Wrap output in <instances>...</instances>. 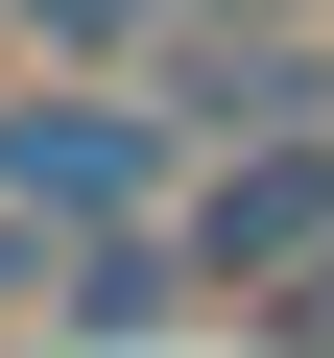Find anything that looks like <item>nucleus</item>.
Returning <instances> with one entry per match:
<instances>
[{"label": "nucleus", "mask_w": 334, "mask_h": 358, "mask_svg": "<svg viewBox=\"0 0 334 358\" xmlns=\"http://www.w3.org/2000/svg\"><path fill=\"white\" fill-rule=\"evenodd\" d=\"M72 334H167L191 310V263H167V215H119V239H72V287H48Z\"/></svg>", "instance_id": "20e7f679"}, {"label": "nucleus", "mask_w": 334, "mask_h": 358, "mask_svg": "<svg viewBox=\"0 0 334 358\" xmlns=\"http://www.w3.org/2000/svg\"><path fill=\"white\" fill-rule=\"evenodd\" d=\"M119 96L167 120V167H215V143H310V120H334V24H143Z\"/></svg>", "instance_id": "7ed1b4c3"}, {"label": "nucleus", "mask_w": 334, "mask_h": 358, "mask_svg": "<svg viewBox=\"0 0 334 358\" xmlns=\"http://www.w3.org/2000/svg\"><path fill=\"white\" fill-rule=\"evenodd\" d=\"M48 287H72V239H48V215H0V310H48Z\"/></svg>", "instance_id": "423d86ee"}, {"label": "nucleus", "mask_w": 334, "mask_h": 358, "mask_svg": "<svg viewBox=\"0 0 334 358\" xmlns=\"http://www.w3.org/2000/svg\"><path fill=\"white\" fill-rule=\"evenodd\" d=\"M191 167H167V120L119 96V72H24L0 96V215H48V239H119V215H167Z\"/></svg>", "instance_id": "f257e3e1"}, {"label": "nucleus", "mask_w": 334, "mask_h": 358, "mask_svg": "<svg viewBox=\"0 0 334 358\" xmlns=\"http://www.w3.org/2000/svg\"><path fill=\"white\" fill-rule=\"evenodd\" d=\"M286 358H334V263H310V287H286Z\"/></svg>", "instance_id": "6e6552de"}, {"label": "nucleus", "mask_w": 334, "mask_h": 358, "mask_svg": "<svg viewBox=\"0 0 334 358\" xmlns=\"http://www.w3.org/2000/svg\"><path fill=\"white\" fill-rule=\"evenodd\" d=\"M167 24H334V0H167Z\"/></svg>", "instance_id": "0eeeda50"}, {"label": "nucleus", "mask_w": 334, "mask_h": 358, "mask_svg": "<svg viewBox=\"0 0 334 358\" xmlns=\"http://www.w3.org/2000/svg\"><path fill=\"white\" fill-rule=\"evenodd\" d=\"M0 24H24L48 72H143V24H167V0H0Z\"/></svg>", "instance_id": "39448f33"}, {"label": "nucleus", "mask_w": 334, "mask_h": 358, "mask_svg": "<svg viewBox=\"0 0 334 358\" xmlns=\"http://www.w3.org/2000/svg\"><path fill=\"white\" fill-rule=\"evenodd\" d=\"M167 263H191V310H286L334 263V120L310 143H215L191 192H167Z\"/></svg>", "instance_id": "f03ea898"}]
</instances>
